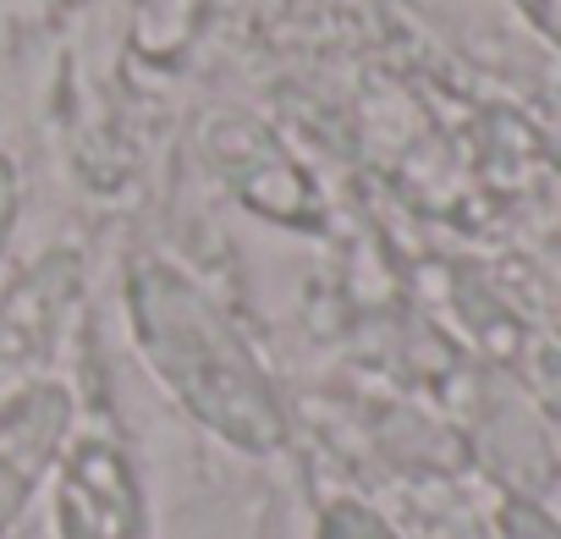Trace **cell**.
<instances>
[{
  "label": "cell",
  "mask_w": 561,
  "mask_h": 539,
  "mask_svg": "<svg viewBox=\"0 0 561 539\" xmlns=\"http://www.w3.org/2000/svg\"><path fill=\"white\" fill-rule=\"evenodd\" d=\"M501 539H561V523L539 512L534 501H506L501 506Z\"/></svg>",
  "instance_id": "cell-6"
},
{
  "label": "cell",
  "mask_w": 561,
  "mask_h": 539,
  "mask_svg": "<svg viewBox=\"0 0 561 539\" xmlns=\"http://www.w3.org/2000/svg\"><path fill=\"white\" fill-rule=\"evenodd\" d=\"M122 303L138 358L198 429L242 457H275L293 446V413L275 375L182 264L144 253L127 270Z\"/></svg>",
  "instance_id": "cell-1"
},
{
  "label": "cell",
  "mask_w": 561,
  "mask_h": 539,
  "mask_svg": "<svg viewBox=\"0 0 561 539\" xmlns=\"http://www.w3.org/2000/svg\"><path fill=\"white\" fill-rule=\"evenodd\" d=\"M18 215H23V176H18V160L0 149V264H7V253H12Z\"/></svg>",
  "instance_id": "cell-5"
},
{
  "label": "cell",
  "mask_w": 561,
  "mask_h": 539,
  "mask_svg": "<svg viewBox=\"0 0 561 539\" xmlns=\"http://www.w3.org/2000/svg\"><path fill=\"white\" fill-rule=\"evenodd\" d=\"M512 7H517V12H523V18L556 45V50H561V0H512Z\"/></svg>",
  "instance_id": "cell-7"
},
{
  "label": "cell",
  "mask_w": 561,
  "mask_h": 539,
  "mask_svg": "<svg viewBox=\"0 0 561 539\" xmlns=\"http://www.w3.org/2000/svg\"><path fill=\"white\" fill-rule=\"evenodd\" d=\"M56 534L61 539H154L138 462L111 435H72L56 462Z\"/></svg>",
  "instance_id": "cell-2"
},
{
  "label": "cell",
  "mask_w": 561,
  "mask_h": 539,
  "mask_svg": "<svg viewBox=\"0 0 561 539\" xmlns=\"http://www.w3.org/2000/svg\"><path fill=\"white\" fill-rule=\"evenodd\" d=\"M72 424H78V397L50 375H34L0 397V539L23 523V512L56 473Z\"/></svg>",
  "instance_id": "cell-3"
},
{
  "label": "cell",
  "mask_w": 561,
  "mask_h": 539,
  "mask_svg": "<svg viewBox=\"0 0 561 539\" xmlns=\"http://www.w3.org/2000/svg\"><path fill=\"white\" fill-rule=\"evenodd\" d=\"M314 539H402L369 501H353V495H336V501H325V512H320V528H314Z\"/></svg>",
  "instance_id": "cell-4"
}]
</instances>
